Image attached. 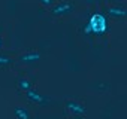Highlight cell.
<instances>
[{"label": "cell", "mask_w": 127, "mask_h": 119, "mask_svg": "<svg viewBox=\"0 0 127 119\" xmlns=\"http://www.w3.org/2000/svg\"><path fill=\"white\" fill-rule=\"evenodd\" d=\"M90 28H91V33H96V34H103L108 28V22H106V18L102 15V14H94L91 18H90V22H88Z\"/></svg>", "instance_id": "obj_1"}, {"label": "cell", "mask_w": 127, "mask_h": 119, "mask_svg": "<svg viewBox=\"0 0 127 119\" xmlns=\"http://www.w3.org/2000/svg\"><path fill=\"white\" fill-rule=\"evenodd\" d=\"M72 9H73V3H70V2H61L60 5H57V6H54L51 9V14L52 15H66Z\"/></svg>", "instance_id": "obj_2"}, {"label": "cell", "mask_w": 127, "mask_h": 119, "mask_svg": "<svg viewBox=\"0 0 127 119\" xmlns=\"http://www.w3.org/2000/svg\"><path fill=\"white\" fill-rule=\"evenodd\" d=\"M26 97L30 100V101H33V103H37V104H45V103H48V97H45V95H42V94H39L36 89H29V91H26Z\"/></svg>", "instance_id": "obj_3"}, {"label": "cell", "mask_w": 127, "mask_h": 119, "mask_svg": "<svg viewBox=\"0 0 127 119\" xmlns=\"http://www.w3.org/2000/svg\"><path fill=\"white\" fill-rule=\"evenodd\" d=\"M66 107H67L72 113H75V115H84V113H85V107H84L82 104L73 101V100H69V101L66 103Z\"/></svg>", "instance_id": "obj_4"}, {"label": "cell", "mask_w": 127, "mask_h": 119, "mask_svg": "<svg viewBox=\"0 0 127 119\" xmlns=\"http://www.w3.org/2000/svg\"><path fill=\"white\" fill-rule=\"evenodd\" d=\"M20 60H21L23 63H33V61L40 60V54H39V52H27V54L21 55Z\"/></svg>", "instance_id": "obj_5"}, {"label": "cell", "mask_w": 127, "mask_h": 119, "mask_svg": "<svg viewBox=\"0 0 127 119\" xmlns=\"http://www.w3.org/2000/svg\"><path fill=\"white\" fill-rule=\"evenodd\" d=\"M14 115H15L17 119H30V113H29V110L24 109V107H21V106L14 107Z\"/></svg>", "instance_id": "obj_6"}, {"label": "cell", "mask_w": 127, "mask_h": 119, "mask_svg": "<svg viewBox=\"0 0 127 119\" xmlns=\"http://www.w3.org/2000/svg\"><path fill=\"white\" fill-rule=\"evenodd\" d=\"M108 14L111 15V17H115V18H121V17H124L126 15V9L124 8H109L108 9Z\"/></svg>", "instance_id": "obj_7"}, {"label": "cell", "mask_w": 127, "mask_h": 119, "mask_svg": "<svg viewBox=\"0 0 127 119\" xmlns=\"http://www.w3.org/2000/svg\"><path fill=\"white\" fill-rule=\"evenodd\" d=\"M18 88L23 89V91H29V89L33 88V83H32L29 79H20V80H18Z\"/></svg>", "instance_id": "obj_8"}, {"label": "cell", "mask_w": 127, "mask_h": 119, "mask_svg": "<svg viewBox=\"0 0 127 119\" xmlns=\"http://www.w3.org/2000/svg\"><path fill=\"white\" fill-rule=\"evenodd\" d=\"M12 61H14L12 58H9V57H2V55H0V66H9V64H12Z\"/></svg>", "instance_id": "obj_9"}, {"label": "cell", "mask_w": 127, "mask_h": 119, "mask_svg": "<svg viewBox=\"0 0 127 119\" xmlns=\"http://www.w3.org/2000/svg\"><path fill=\"white\" fill-rule=\"evenodd\" d=\"M40 3L45 6H49V5H52V0H40Z\"/></svg>", "instance_id": "obj_10"}, {"label": "cell", "mask_w": 127, "mask_h": 119, "mask_svg": "<svg viewBox=\"0 0 127 119\" xmlns=\"http://www.w3.org/2000/svg\"><path fill=\"white\" fill-rule=\"evenodd\" d=\"M84 31H85V33H91V28H90V25H88V24L85 25V28H84Z\"/></svg>", "instance_id": "obj_11"}, {"label": "cell", "mask_w": 127, "mask_h": 119, "mask_svg": "<svg viewBox=\"0 0 127 119\" xmlns=\"http://www.w3.org/2000/svg\"><path fill=\"white\" fill-rule=\"evenodd\" d=\"M2 45H3V42H2V37H0V48H2Z\"/></svg>", "instance_id": "obj_12"}, {"label": "cell", "mask_w": 127, "mask_h": 119, "mask_svg": "<svg viewBox=\"0 0 127 119\" xmlns=\"http://www.w3.org/2000/svg\"><path fill=\"white\" fill-rule=\"evenodd\" d=\"M117 2H120V0H117Z\"/></svg>", "instance_id": "obj_13"}]
</instances>
